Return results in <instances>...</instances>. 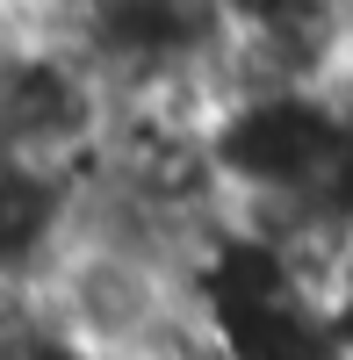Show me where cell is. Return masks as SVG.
<instances>
[{"label": "cell", "instance_id": "2", "mask_svg": "<svg viewBox=\"0 0 353 360\" xmlns=\"http://www.w3.org/2000/svg\"><path fill=\"white\" fill-rule=\"evenodd\" d=\"M37 295H44V303L65 317L101 360H123V353L144 339V324L181 295V281H173L166 266L137 259V252L94 245V238H65V252L37 274Z\"/></svg>", "mask_w": 353, "mask_h": 360}, {"label": "cell", "instance_id": "4", "mask_svg": "<svg viewBox=\"0 0 353 360\" xmlns=\"http://www.w3.org/2000/svg\"><path fill=\"white\" fill-rule=\"evenodd\" d=\"M123 360H231L224 353V332H217V317L195 303V295L181 288L173 303L144 324V339L123 353Z\"/></svg>", "mask_w": 353, "mask_h": 360}, {"label": "cell", "instance_id": "3", "mask_svg": "<svg viewBox=\"0 0 353 360\" xmlns=\"http://www.w3.org/2000/svg\"><path fill=\"white\" fill-rule=\"evenodd\" d=\"M0 360H101L65 317H58L37 288L0 295Z\"/></svg>", "mask_w": 353, "mask_h": 360}, {"label": "cell", "instance_id": "1", "mask_svg": "<svg viewBox=\"0 0 353 360\" xmlns=\"http://www.w3.org/2000/svg\"><path fill=\"white\" fill-rule=\"evenodd\" d=\"M210 152L231 202H252V209L325 202L339 195V173L353 152V94H317V86L238 94L217 115Z\"/></svg>", "mask_w": 353, "mask_h": 360}]
</instances>
